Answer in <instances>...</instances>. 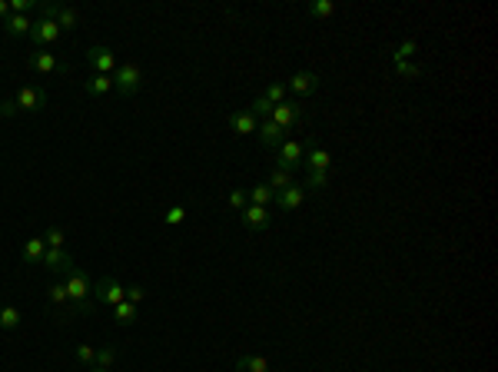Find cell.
Segmentation results:
<instances>
[{
	"label": "cell",
	"mask_w": 498,
	"mask_h": 372,
	"mask_svg": "<svg viewBox=\"0 0 498 372\" xmlns=\"http://www.w3.org/2000/svg\"><path fill=\"white\" fill-rule=\"evenodd\" d=\"M272 186V193H279V190H286V186H292L296 179H292V173H286V170H279V166H272V173H269V179H266Z\"/></svg>",
	"instance_id": "obj_24"
},
{
	"label": "cell",
	"mask_w": 498,
	"mask_h": 372,
	"mask_svg": "<svg viewBox=\"0 0 498 372\" xmlns=\"http://www.w3.org/2000/svg\"><path fill=\"white\" fill-rule=\"evenodd\" d=\"M47 299H50V306L63 309V306L70 302V296H67V283H63V280H53V283L47 286Z\"/></svg>",
	"instance_id": "obj_20"
},
{
	"label": "cell",
	"mask_w": 498,
	"mask_h": 372,
	"mask_svg": "<svg viewBox=\"0 0 498 372\" xmlns=\"http://www.w3.org/2000/svg\"><path fill=\"white\" fill-rule=\"evenodd\" d=\"M302 186H306V190H326V186H329V170H313Z\"/></svg>",
	"instance_id": "obj_27"
},
{
	"label": "cell",
	"mask_w": 498,
	"mask_h": 372,
	"mask_svg": "<svg viewBox=\"0 0 498 372\" xmlns=\"http://www.w3.org/2000/svg\"><path fill=\"white\" fill-rule=\"evenodd\" d=\"M249 113H253L256 120H269L272 117V104L263 97V93H259L256 100H253V106H249Z\"/></svg>",
	"instance_id": "obj_28"
},
{
	"label": "cell",
	"mask_w": 498,
	"mask_h": 372,
	"mask_svg": "<svg viewBox=\"0 0 498 372\" xmlns=\"http://www.w3.org/2000/svg\"><path fill=\"white\" fill-rule=\"evenodd\" d=\"M113 319H117L120 326H130V323H136V306L123 299L120 306H113Z\"/></svg>",
	"instance_id": "obj_25"
},
{
	"label": "cell",
	"mask_w": 498,
	"mask_h": 372,
	"mask_svg": "<svg viewBox=\"0 0 498 372\" xmlns=\"http://www.w3.org/2000/svg\"><path fill=\"white\" fill-rule=\"evenodd\" d=\"M0 113H3V117H14V113H17V100H7V104L0 106Z\"/></svg>",
	"instance_id": "obj_39"
},
{
	"label": "cell",
	"mask_w": 498,
	"mask_h": 372,
	"mask_svg": "<svg viewBox=\"0 0 498 372\" xmlns=\"http://www.w3.org/2000/svg\"><path fill=\"white\" fill-rule=\"evenodd\" d=\"M53 20H57L60 33H67V30H76V27H80V14H76L74 7H63V3H60V10H57V17H53Z\"/></svg>",
	"instance_id": "obj_21"
},
{
	"label": "cell",
	"mask_w": 498,
	"mask_h": 372,
	"mask_svg": "<svg viewBox=\"0 0 498 372\" xmlns=\"http://www.w3.org/2000/svg\"><path fill=\"white\" fill-rule=\"evenodd\" d=\"M316 87H319V74H313V70H299V74H292V80L286 83V90L299 93V97L316 93Z\"/></svg>",
	"instance_id": "obj_12"
},
{
	"label": "cell",
	"mask_w": 498,
	"mask_h": 372,
	"mask_svg": "<svg viewBox=\"0 0 498 372\" xmlns=\"http://www.w3.org/2000/svg\"><path fill=\"white\" fill-rule=\"evenodd\" d=\"M415 54H419V40H402V44L395 47V63H399V60H408V57H415Z\"/></svg>",
	"instance_id": "obj_29"
},
{
	"label": "cell",
	"mask_w": 498,
	"mask_h": 372,
	"mask_svg": "<svg viewBox=\"0 0 498 372\" xmlns=\"http://www.w3.org/2000/svg\"><path fill=\"white\" fill-rule=\"evenodd\" d=\"M259 120L249 113V110H236V113H229V130L236 136H246V134H256Z\"/></svg>",
	"instance_id": "obj_14"
},
{
	"label": "cell",
	"mask_w": 498,
	"mask_h": 372,
	"mask_svg": "<svg viewBox=\"0 0 498 372\" xmlns=\"http://www.w3.org/2000/svg\"><path fill=\"white\" fill-rule=\"evenodd\" d=\"M20 309L17 306H0V329H17L20 326Z\"/></svg>",
	"instance_id": "obj_26"
},
{
	"label": "cell",
	"mask_w": 498,
	"mask_h": 372,
	"mask_svg": "<svg viewBox=\"0 0 498 372\" xmlns=\"http://www.w3.org/2000/svg\"><path fill=\"white\" fill-rule=\"evenodd\" d=\"M17 110H27V113H37L47 106V93L40 87H20L17 90Z\"/></svg>",
	"instance_id": "obj_6"
},
{
	"label": "cell",
	"mask_w": 498,
	"mask_h": 372,
	"mask_svg": "<svg viewBox=\"0 0 498 372\" xmlns=\"http://www.w3.org/2000/svg\"><path fill=\"white\" fill-rule=\"evenodd\" d=\"M31 40L37 44V50L47 44H53V40H60V27H57V20H47V17H40L37 24H33L31 30Z\"/></svg>",
	"instance_id": "obj_7"
},
{
	"label": "cell",
	"mask_w": 498,
	"mask_h": 372,
	"mask_svg": "<svg viewBox=\"0 0 498 372\" xmlns=\"http://www.w3.org/2000/svg\"><path fill=\"white\" fill-rule=\"evenodd\" d=\"M302 200H306V186H302V183H292V186H286V190L276 193V207L292 213V209L302 207Z\"/></svg>",
	"instance_id": "obj_11"
},
{
	"label": "cell",
	"mask_w": 498,
	"mask_h": 372,
	"mask_svg": "<svg viewBox=\"0 0 498 372\" xmlns=\"http://www.w3.org/2000/svg\"><path fill=\"white\" fill-rule=\"evenodd\" d=\"M302 156H306V147H302L299 140H286L283 147L276 149V166L286 170V173H296L302 166Z\"/></svg>",
	"instance_id": "obj_4"
},
{
	"label": "cell",
	"mask_w": 498,
	"mask_h": 372,
	"mask_svg": "<svg viewBox=\"0 0 498 372\" xmlns=\"http://www.w3.org/2000/svg\"><path fill=\"white\" fill-rule=\"evenodd\" d=\"M27 67H31V70H37V74H70V67H67V63H60V60L53 57L47 47L33 50L31 57H27Z\"/></svg>",
	"instance_id": "obj_5"
},
{
	"label": "cell",
	"mask_w": 498,
	"mask_h": 372,
	"mask_svg": "<svg viewBox=\"0 0 498 372\" xmlns=\"http://www.w3.org/2000/svg\"><path fill=\"white\" fill-rule=\"evenodd\" d=\"M90 372H110V369H100V366H90Z\"/></svg>",
	"instance_id": "obj_41"
},
{
	"label": "cell",
	"mask_w": 498,
	"mask_h": 372,
	"mask_svg": "<svg viewBox=\"0 0 498 372\" xmlns=\"http://www.w3.org/2000/svg\"><path fill=\"white\" fill-rule=\"evenodd\" d=\"M3 30L10 33V37H31V30H33V20L31 17H24V14H10L7 20H3Z\"/></svg>",
	"instance_id": "obj_17"
},
{
	"label": "cell",
	"mask_w": 498,
	"mask_h": 372,
	"mask_svg": "<svg viewBox=\"0 0 498 372\" xmlns=\"http://www.w3.org/2000/svg\"><path fill=\"white\" fill-rule=\"evenodd\" d=\"M236 372H272L269 362H266V356H240L236 359Z\"/></svg>",
	"instance_id": "obj_19"
},
{
	"label": "cell",
	"mask_w": 498,
	"mask_h": 372,
	"mask_svg": "<svg viewBox=\"0 0 498 372\" xmlns=\"http://www.w3.org/2000/svg\"><path fill=\"white\" fill-rule=\"evenodd\" d=\"M10 17V3L7 0H0V20H7Z\"/></svg>",
	"instance_id": "obj_40"
},
{
	"label": "cell",
	"mask_w": 498,
	"mask_h": 372,
	"mask_svg": "<svg viewBox=\"0 0 498 372\" xmlns=\"http://www.w3.org/2000/svg\"><path fill=\"white\" fill-rule=\"evenodd\" d=\"M229 207H233V209H246V207H249V193L233 190V193H229Z\"/></svg>",
	"instance_id": "obj_35"
},
{
	"label": "cell",
	"mask_w": 498,
	"mask_h": 372,
	"mask_svg": "<svg viewBox=\"0 0 498 372\" xmlns=\"http://www.w3.org/2000/svg\"><path fill=\"white\" fill-rule=\"evenodd\" d=\"M83 87H87V93L90 97H103V93H110L113 90V76H103V74H93L83 80Z\"/></svg>",
	"instance_id": "obj_18"
},
{
	"label": "cell",
	"mask_w": 498,
	"mask_h": 372,
	"mask_svg": "<svg viewBox=\"0 0 498 372\" xmlns=\"http://www.w3.org/2000/svg\"><path fill=\"white\" fill-rule=\"evenodd\" d=\"M302 166L313 173V170H329L332 166V156H329V149H322V147H313L306 156H302Z\"/></svg>",
	"instance_id": "obj_16"
},
{
	"label": "cell",
	"mask_w": 498,
	"mask_h": 372,
	"mask_svg": "<svg viewBox=\"0 0 498 372\" xmlns=\"http://www.w3.org/2000/svg\"><path fill=\"white\" fill-rule=\"evenodd\" d=\"M306 14L316 17V20H326V17L335 14V3H332V0H309V3H306Z\"/></svg>",
	"instance_id": "obj_23"
},
{
	"label": "cell",
	"mask_w": 498,
	"mask_h": 372,
	"mask_svg": "<svg viewBox=\"0 0 498 372\" xmlns=\"http://www.w3.org/2000/svg\"><path fill=\"white\" fill-rule=\"evenodd\" d=\"M143 83V70L136 67V63H120L117 67V74H113V90L120 93V97H133L136 90Z\"/></svg>",
	"instance_id": "obj_1"
},
{
	"label": "cell",
	"mask_w": 498,
	"mask_h": 372,
	"mask_svg": "<svg viewBox=\"0 0 498 372\" xmlns=\"http://www.w3.org/2000/svg\"><path fill=\"white\" fill-rule=\"evenodd\" d=\"M256 134H259V143H263L266 149H279L283 143H286V130H283V127H276L272 120H259Z\"/></svg>",
	"instance_id": "obj_8"
},
{
	"label": "cell",
	"mask_w": 498,
	"mask_h": 372,
	"mask_svg": "<svg viewBox=\"0 0 498 372\" xmlns=\"http://www.w3.org/2000/svg\"><path fill=\"white\" fill-rule=\"evenodd\" d=\"M31 10H37V0H10V14H31Z\"/></svg>",
	"instance_id": "obj_34"
},
{
	"label": "cell",
	"mask_w": 498,
	"mask_h": 372,
	"mask_svg": "<svg viewBox=\"0 0 498 372\" xmlns=\"http://www.w3.org/2000/svg\"><path fill=\"white\" fill-rule=\"evenodd\" d=\"M87 63L93 67V74H103V76H113L117 67H120V63H117V54L103 44H93L90 50H87Z\"/></svg>",
	"instance_id": "obj_3"
},
{
	"label": "cell",
	"mask_w": 498,
	"mask_h": 372,
	"mask_svg": "<svg viewBox=\"0 0 498 372\" xmlns=\"http://www.w3.org/2000/svg\"><path fill=\"white\" fill-rule=\"evenodd\" d=\"M44 253H47V243H44V236H33V239H27V243H24V250H20V256H24V263H27V266H40V259H44Z\"/></svg>",
	"instance_id": "obj_15"
},
{
	"label": "cell",
	"mask_w": 498,
	"mask_h": 372,
	"mask_svg": "<svg viewBox=\"0 0 498 372\" xmlns=\"http://www.w3.org/2000/svg\"><path fill=\"white\" fill-rule=\"evenodd\" d=\"M44 243L50 246V250H63V243H67V239H63V229H60V226H50V229L44 233Z\"/></svg>",
	"instance_id": "obj_30"
},
{
	"label": "cell",
	"mask_w": 498,
	"mask_h": 372,
	"mask_svg": "<svg viewBox=\"0 0 498 372\" xmlns=\"http://www.w3.org/2000/svg\"><path fill=\"white\" fill-rule=\"evenodd\" d=\"M40 266H47L50 273H70V269H74V259H70V253H67V250H50V246H47Z\"/></svg>",
	"instance_id": "obj_13"
},
{
	"label": "cell",
	"mask_w": 498,
	"mask_h": 372,
	"mask_svg": "<svg viewBox=\"0 0 498 372\" xmlns=\"http://www.w3.org/2000/svg\"><path fill=\"white\" fill-rule=\"evenodd\" d=\"M74 359L80 366H93V359H97V349L93 346H76L74 349Z\"/></svg>",
	"instance_id": "obj_33"
},
{
	"label": "cell",
	"mask_w": 498,
	"mask_h": 372,
	"mask_svg": "<svg viewBox=\"0 0 498 372\" xmlns=\"http://www.w3.org/2000/svg\"><path fill=\"white\" fill-rule=\"evenodd\" d=\"M143 296H147V293H143V286H126V302H143Z\"/></svg>",
	"instance_id": "obj_38"
},
{
	"label": "cell",
	"mask_w": 498,
	"mask_h": 372,
	"mask_svg": "<svg viewBox=\"0 0 498 372\" xmlns=\"http://www.w3.org/2000/svg\"><path fill=\"white\" fill-rule=\"evenodd\" d=\"M240 220H242V226L253 229V233H259V229H266V226L272 223V216L266 213V207H253V203L246 209H240Z\"/></svg>",
	"instance_id": "obj_10"
},
{
	"label": "cell",
	"mask_w": 498,
	"mask_h": 372,
	"mask_svg": "<svg viewBox=\"0 0 498 372\" xmlns=\"http://www.w3.org/2000/svg\"><path fill=\"white\" fill-rule=\"evenodd\" d=\"M183 220H186V209H183V207H169V209H166V223H169V226L183 223Z\"/></svg>",
	"instance_id": "obj_37"
},
{
	"label": "cell",
	"mask_w": 498,
	"mask_h": 372,
	"mask_svg": "<svg viewBox=\"0 0 498 372\" xmlns=\"http://www.w3.org/2000/svg\"><path fill=\"white\" fill-rule=\"evenodd\" d=\"M93 296H97V302L113 309V306H120L126 299V286H120V280H113V276H103V280L93 283Z\"/></svg>",
	"instance_id": "obj_2"
},
{
	"label": "cell",
	"mask_w": 498,
	"mask_h": 372,
	"mask_svg": "<svg viewBox=\"0 0 498 372\" xmlns=\"http://www.w3.org/2000/svg\"><path fill=\"white\" fill-rule=\"evenodd\" d=\"M263 97H266V100H269L272 106H276V104H283V100H286V83H269Z\"/></svg>",
	"instance_id": "obj_32"
},
{
	"label": "cell",
	"mask_w": 498,
	"mask_h": 372,
	"mask_svg": "<svg viewBox=\"0 0 498 372\" xmlns=\"http://www.w3.org/2000/svg\"><path fill=\"white\" fill-rule=\"evenodd\" d=\"M272 123H276V127H283V130H289V127H296V123H299L302 120V110L296 104H292V100H283V104H276L272 106Z\"/></svg>",
	"instance_id": "obj_9"
},
{
	"label": "cell",
	"mask_w": 498,
	"mask_h": 372,
	"mask_svg": "<svg viewBox=\"0 0 498 372\" xmlns=\"http://www.w3.org/2000/svg\"><path fill=\"white\" fill-rule=\"evenodd\" d=\"M395 74L399 76H419L422 70H419L415 63H408V60H399V63H395Z\"/></svg>",
	"instance_id": "obj_36"
},
{
	"label": "cell",
	"mask_w": 498,
	"mask_h": 372,
	"mask_svg": "<svg viewBox=\"0 0 498 372\" xmlns=\"http://www.w3.org/2000/svg\"><path fill=\"white\" fill-rule=\"evenodd\" d=\"M272 200H276V193H272L269 183H256V186L249 190V203H253V207H269Z\"/></svg>",
	"instance_id": "obj_22"
},
{
	"label": "cell",
	"mask_w": 498,
	"mask_h": 372,
	"mask_svg": "<svg viewBox=\"0 0 498 372\" xmlns=\"http://www.w3.org/2000/svg\"><path fill=\"white\" fill-rule=\"evenodd\" d=\"M113 359H117V349H113V346H106V349H97V359H93V366H100V369H110V366H113Z\"/></svg>",
	"instance_id": "obj_31"
}]
</instances>
